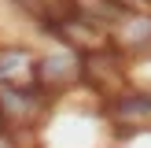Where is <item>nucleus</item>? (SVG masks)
I'll use <instances>...</instances> for the list:
<instances>
[{
  "label": "nucleus",
  "instance_id": "obj_1",
  "mask_svg": "<svg viewBox=\"0 0 151 148\" xmlns=\"http://www.w3.org/2000/svg\"><path fill=\"white\" fill-rule=\"evenodd\" d=\"M81 56L78 52H70V48H55L52 56H44V59H33V70H29V78H33V85L41 89H63V85H70V81H78L81 78Z\"/></svg>",
  "mask_w": 151,
  "mask_h": 148
},
{
  "label": "nucleus",
  "instance_id": "obj_2",
  "mask_svg": "<svg viewBox=\"0 0 151 148\" xmlns=\"http://www.w3.org/2000/svg\"><path fill=\"white\" fill-rule=\"evenodd\" d=\"M111 118L114 122H133V126H144L151 118V96L144 93H133V96H118L114 104H111Z\"/></svg>",
  "mask_w": 151,
  "mask_h": 148
}]
</instances>
